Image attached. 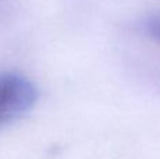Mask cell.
<instances>
[{
	"label": "cell",
	"instance_id": "obj_1",
	"mask_svg": "<svg viewBox=\"0 0 160 159\" xmlns=\"http://www.w3.org/2000/svg\"><path fill=\"white\" fill-rule=\"evenodd\" d=\"M38 100L37 86L21 73H0V126L28 113Z\"/></svg>",
	"mask_w": 160,
	"mask_h": 159
},
{
	"label": "cell",
	"instance_id": "obj_2",
	"mask_svg": "<svg viewBox=\"0 0 160 159\" xmlns=\"http://www.w3.org/2000/svg\"><path fill=\"white\" fill-rule=\"evenodd\" d=\"M142 28L149 38L160 44V11L148 16L142 23Z\"/></svg>",
	"mask_w": 160,
	"mask_h": 159
}]
</instances>
